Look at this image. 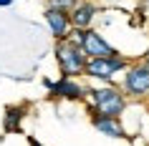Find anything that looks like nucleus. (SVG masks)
Returning a JSON list of instances; mask_svg holds the SVG:
<instances>
[{
    "label": "nucleus",
    "mask_w": 149,
    "mask_h": 146,
    "mask_svg": "<svg viewBox=\"0 0 149 146\" xmlns=\"http://www.w3.org/2000/svg\"><path fill=\"white\" fill-rule=\"evenodd\" d=\"M86 103H88V113H104V116H119L121 118V113L129 106V96L124 93L121 86L104 83V86L88 88Z\"/></svg>",
    "instance_id": "f257e3e1"
},
{
    "label": "nucleus",
    "mask_w": 149,
    "mask_h": 146,
    "mask_svg": "<svg viewBox=\"0 0 149 146\" xmlns=\"http://www.w3.org/2000/svg\"><path fill=\"white\" fill-rule=\"evenodd\" d=\"M53 55H56V63H58L61 76H71V78L86 76L88 55L84 53V48H81L79 43H73L71 38H66V40H56Z\"/></svg>",
    "instance_id": "f03ea898"
},
{
    "label": "nucleus",
    "mask_w": 149,
    "mask_h": 146,
    "mask_svg": "<svg viewBox=\"0 0 149 146\" xmlns=\"http://www.w3.org/2000/svg\"><path fill=\"white\" fill-rule=\"evenodd\" d=\"M129 58L121 53L116 55H104V58H88L86 63V76L84 78H91V81H101V83H114V78L119 73H124L129 68Z\"/></svg>",
    "instance_id": "7ed1b4c3"
},
{
    "label": "nucleus",
    "mask_w": 149,
    "mask_h": 146,
    "mask_svg": "<svg viewBox=\"0 0 149 146\" xmlns=\"http://www.w3.org/2000/svg\"><path fill=\"white\" fill-rule=\"evenodd\" d=\"M121 88L129 98H147L149 96V58H141V61L129 63V68L124 71V78H121Z\"/></svg>",
    "instance_id": "20e7f679"
},
{
    "label": "nucleus",
    "mask_w": 149,
    "mask_h": 146,
    "mask_svg": "<svg viewBox=\"0 0 149 146\" xmlns=\"http://www.w3.org/2000/svg\"><path fill=\"white\" fill-rule=\"evenodd\" d=\"M43 86L51 98H63V101H86L88 96V86L81 83V78H71V76H58V81L43 78Z\"/></svg>",
    "instance_id": "39448f33"
},
{
    "label": "nucleus",
    "mask_w": 149,
    "mask_h": 146,
    "mask_svg": "<svg viewBox=\"0 0 149 146\" xmlns=\"http://www.w3.org/2000/svg\"><path fill=\"white\" fill-rule=\"evenodd\" d=\"M81 48H84V53L88 58H104V55H116L119 53L116 48L111 46L99 30H94V28H86L84 30V35H81Z\"/></svg>",
    "instance_id": "423d86ee"
},
{
    "label": "nucleus",
    "mask_w": 149,
    "mask_h": 146,
    "mask_svg": "<svg viewBox=\"0 0 149 146\" xmlns=\"http://www.w3.org/2000/svg\"><path fill=\"white\" fill-rule=\"evenodd\" d=\"M43 18H46L48 28H51V35H53L56 40H66V38L71 35V30H73V23H71V13H66V10L46 8Z\"/></svg>",
    "instance_id": "0eeeda50"
},
{
    "label": "nucleus",
    "mask_w": 149,
    "mask_h": 146,
    "mask_svg": "<svg viewBox=\"0 0 149 146\" xmlns=\"http://www.w3.org/2000/svg\"><path fill=\"white\" fill-rule=\"evenodd\" d=\"M88 116H91V126L101 136H109V138H126L129 136L119 116H104V113H88Z\"/></svg>",
    "instance_id": "6e6552de"
},
{
    "label": "nucleus",
    "mask_w": 149,
    "mask_h": 146,
    "mask_svg": "<svg viewBox=\"0 0 149 146\" xmlns=\"http://www.w3.org/2000/svg\"><path fill=\"white\" fill-rule=\"evenodd\" d=\"M96 15H99V5H96L94 0H79V5L71 10V23H73V28H91L96 20Z\"/></svg>",
    "instance_id": "1a4fd4ad"
},
{
    "label": "nucleus",
    "mask_w": 149,
    "mask_h": 146,
    "mask_svg": "<svg viewBox=\"0 0 149 146\" xmlns=\"http://www.w3.org/2000/svg\"><path fill=\"white\" fill-rule=\"evenodd\" d=\"M23 118H25V108L23 106H10L5 111V116H3V129H5V134H15L20 129Z\"/></svg>",
    "instance_id": "9d476101"
},
{
    "label": "nucleus",
    "mask_w": 149,
    "mask_h": 146,
    "mask_svg": "<svg viewBox=\"0 0 149 146\" xmlns=\"http://www.w3.org/2000/svg\"><path fill=\"white\" fill-rule=\"evenodd\" d=\"M79 5V0H46V8H56V10H66V13H71V10Z\"/></svg>",
    "instance_id": "9b49d317"
},
{
    "label": "nucleus",
    "mask_w": 149,
    "mask_h": 146,
    "mask_svg": "<svg viewBox=\"0 0 149 146\" xmlns=\"http://www.w3.org/2000/svg\"><path fill=\"white\" fill-rule=\"evenodd\" d=\"M28 144H31V146H43V144L38 141V138H33V136H28Z\"/></svg>",
    "instance_id": "f8f14e48"
},
{
    "label": "nucleus",
    "mask_w": 149,
    "mask_h": 146,
    "mask_svg": "<svg viewBox=\"0 0 149 146\" xmlns=\"http://www.w3.org/2000/svg\"><path fill=\"white\" fill-rule=\"evenodd\" d=\"M8 5H13V0H0V8H8Z\"/></svg>",
    "instance_id": "ddd939ff"
},
{
    "label": "nucleus",
    "mask_w": 149,
    "mask_h": 146,
    "mask_svg": "<svg viewBox=\"0 0 149 146\" xmlns=\"http://www.w3.org/2000/svg\"><path fill=\"white\" fill-rule=\"evenodd\" d=\"M147 101H149V96H147Z\"/></svg>",
    "instance_id": "4468645a"
}]
</instances>
